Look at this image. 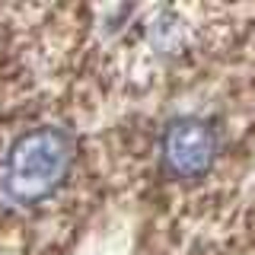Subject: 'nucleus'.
<instances>
[{"instance_id":"obj_1","label":"nucleus","mask_w":255,"mask_h":255,"mask_svg":"<svg viewBox=\"0 0 255 255\" xmlns=\"http://www.w3.org/2000/svg\"><path fill=\"white\" fill-rule=\"evenodd\" d=\"M77 156V143L64 128L38 125L22 131L3 153L0 166V188L19 207L42 204L54 195Z\"/></svg>"},{"instance_id":"obj_2","label":"nucleus","mask_w":255,"mask_h":255,"mask_svg":"<svg viewBox=\"0 0 255 255\" xmlns=\"http://www.w3.org/2000/svg\"><path fill=\"white\" fill-rule=\"evenodd\" d=\"M217 150L220 140L214 125L198 115L172 118L163 128V137H159V156H163L166 172L182 182L204 179L211 172L214 159H217Z\"/></svg>"}]
</instances>
